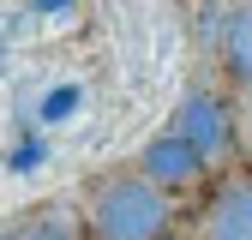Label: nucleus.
<instances>
[{"mask_svg": "<svg viewBox=\"0 0 252 240\" xmlns=\"http://www.w3.org/2000/svg\"><path fill=\"white\" fill-rule=\"evenodd\" d=\"M96 240H162L168 234V198L150 174H108L90 204Z\"/></svg>", "mask_w": 252, "mask_h": 240, "instance_id": "nucleus-1", "label": "nucleus"}, {"mask_svg": "<svg viewBox=\"0 0 252 240\" xmlns=\"http://www.w3.org/2000/svg\"><path fill=\"white\" fill-rule=\"evenodd\" d=\"M198 168H204V150L186 138V132H174V126H168V132H156V138L138 150V174H150L162 192L192 186V180H198Z\"/></svg>", "mask_w": 252, "mask_h": 240, "instance_id": "nucleus-2", "label": "nucleus"}, {"mask_svg": "<svg viewBox=\"0 0 252 240\" xmlns=\"http://www.w3.org/2000/svg\"><path fill=\"white\" fill-rule=\"evenodd\" d=\"M174 132H186L198 150H204V162H216V156H228V144H234V126H228V108L210 96V90H192V96L180 102V114H174Z\"/></svg>", "mask_w": 252, "mask_h": 240, "instance_id": "nucleus-3", "label": "nucleus"}, {"mask_svg": "<svg viewBox=\"0 0 252 240\" xmlns=\"http://www.w3.org/2000/svg\"><path fill=\"white\" fill-rule=\"evenodd\" d=\"M204 240H252V180H222L216 186Z\"/></svg>", "mask_w": 252, "mask_h": 240, "instance_id": "nucleus-4", "label": "nucleus"}, {"mask_svg": "<svg viewBox=\"0 0 252 240\" xmlns=\"http://www.w3.org/2000/svg\"><path fill=\"white\" fill-rule=\"evenodd\" d=\"M222 48H228V72L240 84H252V6H240L222 30Z\"/></svg>", "mask_w": 252, "mask_h": 240, "instance_id": "nucleus-5", "label": "nucleus"}, {"mask_svg": "<svg viewBox=\"0 0 252 240\" xmlns=\"http://www.w3.org/2000/svg\"><path fill=\"white\" fill-rule=\"evenodd\" d=\"M78 102H84L78 84H54L48 96H42V120H66V114H78Z\"/></svg>", "mask_w": 252, "mask_h": 240, "instance_id": "nucleus-6", "label": "nucleus"}, {"mask_svg": "<svg viewBox=\"0 0 252 240\" xmlns=\"http://www.w3.org/2000/svg\"><path fill=\"white\" fill-rule=\"evenodd\" d=\"M42 156H48V144H42V138H24V144H18V150H12V168H18V174H24V168H36V162H42Z\"/></svg>", "mask_w": 252, "mask_h": 240, "instance_id": "nucleus-7", "label": "nucleus"}, {"mask_svg": "<svg viewBox=\"0 0 252 240\" xmlns=\"http://www.w3.org/2000/svg\"><path fill=\"white\" fill-rule=\"evenodd\" d=\"M24 240H72V228H66V222H54V216H48V222H36V228H30Z\"/></svg>", "mask_w": 252, "mask_h": 240, "instance_id": "nucleus-8", "label": "nucleus"}, {"mask_svg": "<svg viewBox=\"0 0 252 240\" xmlns=\"http://www.w3.org/2000/svg\"><path fill=\"white\" fill-rule=\"evenodd\" d=\"M36 6H42V12H60V6H66V0H36Z\"/></svg>", "mask_w": 252, "mask_h": 240, "instance_id": "nucleus-9", "label": "nucleus"}, {"mask_svg": "<svg viewBox=\"0 0 252 240\" xmlns=\"http://www.w3.org/2000/svg\"><path fill=\"white\" fill-rule=\"evenodd\" d=\"M0 240H12V234H6V228H0Z\"/></svg>", "mask_w": 252, "mask_h": 240, "instance_id": "nucleus-10", "label": "nucleus"}]
</instances>
